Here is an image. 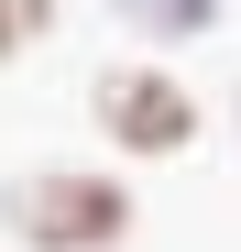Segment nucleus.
Listing matches in <instances>:
<instances>
[{
    "label": "nucleus",
    "mask_w": 241,
    "mask_h": 252,
    "mask_svg": "<svg viewBox=\"0 0 241 252\" xmlns=\"http://www.w3.org/2000/svg\"><path fill=\"white\" fill-rule=\"evenodd\" d=\"M143 230V197L120 164H22V176H0V241L11 252H120Z\"/></svg>",
    "instance_id": "f257e3e1"
},
{
    "label": "nucleus",
    "mask_w": 241,
    "mask_h": 252,
    "mask_svg": "<svg viewBox=\"0 0 241 252\" xmlns=\"http://www.w3.org/2000/svg\"><path fill=\"white\" fill-rule=\"evenodd\" d=\"M88 132L110 143V164H176L209 143V99L176 77V55H120L88 77Z\"/></svg>",
    "instance_id": "f03ea898"
},
{
    "label": "nucleus",
    "mask_w": 241,
    "mask_h": 252,
    "mask_svg": "<svg viewBox=\"0 0 241 252\" xmlns=\"http://www.w3.org/2000/svg\"><path fill=\"white\" fill-rule=\"evenodd\" d=\"M110 22L132 33L143 55H186V44H209L230 22V0H110Z\"/></svg>",
    "instance_id": "7ed1b4c3"
},
{
    "label": "nucleus",
    "mask_w": 241,
    "mask_h": 252,
    "mask_svg": "<svg viewBox=\"0 0 241 252\" xmlns=\"http://www.w3.org/2000/svg\"><path fill=\"white\" fill-rule=\"evenodd\" d=\"M55 22H66V0H0V66H22Z\"/></svg>",
    "instance_id": "20e7f679"
}]
</instances>
